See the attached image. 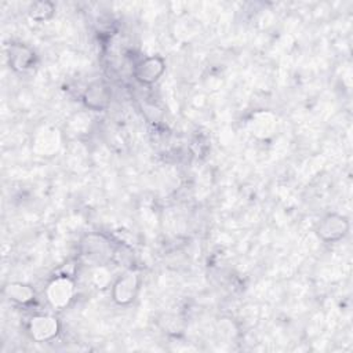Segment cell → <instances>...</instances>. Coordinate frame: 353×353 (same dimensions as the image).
I'll return each mask as SVG.
<instances>
[{
  "label": "cell",
  "mask_w": 353,
  "mask_h": 353,
  "mask_svg": "<svg viewBox=\"0 0 353 353\" xmlns=\"http://www.w3.org/2000/svg\"><path fill=\"white\" fill-rule=\"evenodd\" d=\"M74 280L68 274L55 276L46 288V299L55 310L65 309L74 296Z\"/></svg>",
  "instance_id": "6da1fadb"
},
{
  "label": "cell",
  "mask_w": 353,
  "mask_h": 353,
  "mask_svg": "<svg viewBox=\"0 0 353 353\" xmlns=\"http://www.w3.org/2000/svg\"><path fill=\"white\" fill-rule=\"evenodd\" d=\"M350 229L349 219L338 212L325 214L317 225V236L324 243H336L342 240Z\"/></svg>",
  "instance_id": "7a4b0ae2"
},
{
  "label": "cell",
  "mask_w": 353,
  "mask_h": 353,
  "mask_svg": "<svg viewBox=\"0 0 353 353\" xmlns=\"http://www.w3.org/2000/svg\"><path fill=\"white\" fill-rule=\"evenodd\" d=\"M141 277L135 270H127L112 285V299L120 306L130 305L139 291Z\"/></svg>",
  "instance_id": "3957f363"
},
{
  "label": "cell",
  "mask_w": 353,
  "mask_h": 353,
  "mask_svg": "<svg viewBox=\"0 0 353 353\" xmlns=\"http://www.w3.org/2000/svg\"><path fill=\"white\" fill-rule=\"evenodd\" d=\"M61 330L58 319L48 313L33 314L28 321V334L36 342L52 341Z\"/></svg>",
  "instance_id": "277c9868"
},
{
  "label": "cell",
  "mask_w": 353,
  "mask_h": 353,
  "mask_svg": "<svg viewBox=\"0 0 353 353\" xmlns=\"http://www.w3.org/2000/svg\"><path fill=\"white\" fill-rule=\"evenodd\" d=\"M81 254L87 261L102 265L114 256V250L105 236L88 234L81 241Z\"/></svg>",
  "instance_id": "5b68a950"
},
{
  "label": "cell",
  "mask_w": 353,
  "mask_h": 353,
  "mask_svg": "<svg viewBox=\"0 0 353 353\" xmlns=\"http://www.w3.org/2000/svg\"><path fill=\"white\" fill-rule=\"evenodd\" d=\"M165 72V61L160 55H149L142 58L134 66V77L143 85H152L160 80Z\"/></svg>",
  "instance_id": "8992f818"
},
{
  "label": "cell",
  "mask_w": 353,
  "mask_h": 353,
  "mask_svg": "<svg viewBox=\"0 0 353 353\" xmlns=\"http://www.w3.org/2000/svg\"><path fill=\"white\" fill-rule=\"evenodd\" d=\"M81 101L87 109L94 112H102L110 105V88L103 81H94L84 90Z\"/></svg>",
  "instance_id": "52a82bcc"
},
{
  "label": "cell",
  "mask_w": 353,
  "mask_h": 353,
  "mask_svg": "<svg viewBox=\"0 0 353 353\" xmlns=\"http://www.w3.org/2000/svg\"><path fill=\"white\" fill-rule=\"evenodd\" d=\"M8 63L15 72H26L36 63L34 51L21 43H14L8 47Z\"/></svg>",
  "instance_id": "ba28073f"
},
{
  "label": "cell",
  "mask_w": 353,
  "mask_h": 353,
  "mask_svg": "<svg viewBox=\"0 0 353 353\" xmlns=\"http://www.w3.org/2000/svg\"><path fill=\"white\" fill-rule=\"evenodd\" d=\"M4 294L7 295L8 299L19 305L30 303L34 299L33 288L22 283H10L8 285L4 287Z\"/></svg>",
  "instance_id": "9c48e42d"
},
{
  "label": "cell",
  "mask_w": 353,
  "mask_h": 353,
  "mask_svg": "<svg viewBox=\"0 0 353 353\" xmlns=\"http://www.w3.org/2000/svg\"><path fill=\"white\" fill-rule=\"evenodd\" d=\"M55 12V6L50 1H36L29 8V15L37 22L50 19Z\"/></svg>",
  "instance_id": "30bf717a"
}]
</instances>
